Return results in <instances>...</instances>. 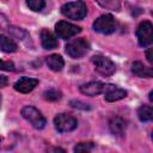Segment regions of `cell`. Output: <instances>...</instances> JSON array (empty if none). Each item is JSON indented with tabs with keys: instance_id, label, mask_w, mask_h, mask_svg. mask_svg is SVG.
Returning a JSON list of instances; mask_svg holds the SVG:
<instances>
[{
	"instance_id": "obj_7",
	"label": "cell",
	"mask_w": 153,
	"mask_h": 153,
	"mask_svg": "<svg viewBox=\"0 0 153 153\" xmlns=\"http://www.w3.org/2000/svg\"><path fill=\"white\" fill-rule=\"evenodd\" d=\"M54 124L57 131L67 133V131L74 130L78 126V122H76V118H74L68 114H59L54 118Z\"/></svg>"
},
{
	"instance_id": "obj_20",
	"label": "cell",
	"mask_w": 153,
	"mask_h": 153,
	"mask_svg": "<svg viewBox=\"0 0 153 153\" xmlns=\"http://www.w3.org/2000/svg\"><path fill=\"white\" fill-rule=\"evenodd\" d=\"M43 96H44V99L50 100V102H55V100H59L61 98V92L55 90V88H50V90L45 91L43 93Z\"/></svg>"
},
{
	"instance_id": "obj_14",
	"label": "cell",
	"mask_w": 153,
	"mask_h": 153,
	"mask_svg": "<svg viewBox=\"0 0 153 153\" xmlns=\"http://www.w3.org/2000/svg\"><path fill=\"white\" fill-rule=\"evenodd\" d=\"M131 72L140 78H151L153 76V71L149 67H146L142 62L140 61H135L131 65Z\"/></svg>"
},
{
	"instance_id": "obj_3",
	"label": "cell",
	"mask_w": 153,
	"mask_h": 153,
	"mask_svg": "<svg viewBox=\"0 0 153 153\" xmlns=\"http://www.w3.org/2000/svg\"><path fill=\"white\" fill-rule=\"evenodd\" d=\"M22 116H23L27 122H30V124H31L33 128H36V129H42V128H44V126H45V123H47V121H45L44 116L41 114V111H38L36 108L30 106V105L24 106V108L22 109Z\"/></svg>"
},
{
	"instance_id": "obj_27",
	"label": "cell",
	"mask_w": 153,
	"mask_h": 153,
	"mask_svg": "<svg viewBox=\"0 0 153 153\" xmlns=\"http://www.w3.org/2000/svg\"><path fill=\"white\" fill-rule=\"evenodd\" d=\"M0 104H1V94H0Z\"/></svg>"
},
{
	"instance_id": "obj_13",
	"label": "cell",
	"mask_w": 153,
	"mask_h": 153,
	"mask_svg": "<svg viewBox=\"0 0 153 153\" xmlns=\"http://www.w3.org/2000/svg\"><path fill=\"white\" fill-rule=\"evenodd\" d=\"M39 37H41V43L44 49L50 50V49H55L57 47V39L48 29H42Z\"/></svg>"
},
{
	"instance_id": "obj_24",
	"label": "cell",
	"mask_w": 153,
	"mask_h": 153,
	"mask_svg": "<svg viewBox=\"0 0 153 153\" xmlns=\"http://www.w3.org/2000/svg\"><path fill=\"white\" fill-rule=\"evenodd\" d=\"M0 69L1 71H14V63L12 61H2L0 60Z\"/></svg>"
},
{
	"instance_id": "obj_23",
	"label": "cell",
	"mask_w": 153,
	"mask_h": 153,
	"mask_svg": "<svg viewBox=\"0 0 153 153\" xmlns=\"http://www.w3.org/2000/svg\"><path fill=\"white\" fill-rule=\"evenodd\" d=\"M69 105H71L72 108H75V109H81V110H88V109H91V106H90L88 104L82 103V102H80V100H71Z\"/></svg>"
},
{
	"instance_id": "obj_2",
	"label": "cell",
	"mask_w": 153,
	"mask_h": 153,
	"mask_svg": "<svg viewBox=\"0 0 153 153\" xmlns=\"http://www.w3.org/2000/svg\"><path fill=\"white\" fill-rule=\"evenodd\" d=\"M65 49H66V53L71 57L80 59L90 50V43L85 38H75V39L68 42L66 44Z\"/></svg>"
},
{
	"instance_id": "obj_21",
	"label": "cell",
	"mask_w": 153,
	"mask_h": 153,
	"mask_svg": "<svg viewBox=\"0 0 153 153\" xmlns=\"http://www.w3.org/2000/svg\"><path fill=\"white\" fill-rule=\"evenodd\" d=\"M26 4L30 7V10L36 11V12L42 11L44 8V6H45L44 0H26Z\"/></svg>"
},
{
	"instance_id": "obj_10",
	"label": "cell",
	"mask_w": 153,
	"mask_h": 153,
	"mask_svg": "<svg viewBox=\"0 0 153 153\" xmlns=\"http://www.w3.org/2000/svg\"><path fill=\"white\" fill-rule=\"evenodd\" d=\"M38 84V80L35 78H27V76H23L19 80L16 81L14 84V90L20 92V93H29L31 92Z\"/></svg>"
},
{
	"instance_id": "obj_22",
	"label": "cell",
	"mask_w": 153,
	"mask_h": 153,
	"mask_svg": "<svg viewBox=\"0 0 153 153\" xmlns=\"http://www.w3.org/2000/svg\"><path fill=\"white\" fill-rule=\"evenodd\" d=\"M93 147L94 145L92 142H80L74 147V152H90Z\"/></svg>"
},
{
	"instance_id": "obj_12",
	"label": "cell",
	"mask_w": 153,
	"mask_h": 153,
	"mask_svg": "<svg viewBox=\"0 0 153 153\" xmlns=\"http://www.w3.org/2000/svg\"><path fill=\"white\" fill-rule=\"evenodd\" d=\"M109 128L116 136H123L127 129V121L120 116H115L109 121Z\"/></svg>"
},
{
	"instance_id": "obj_6",
	"label": "cell",
	"mask_w": 153,
	"mask_h": 153,
	"mask_svg": "<svg viewBox=\"0 0 153 153\" xmlns=\"http://www.w3.org/2000/svg\"><path fill=\"white\" fill-rule=\"evenodd\" d=\"M136 37L141 47H148L153 42V26L148 20L142 22L136 30Z\"/></svg>"
},
{
	"instance_id": "obj_16",
	"label": "cell",
	"mask_w": 153,
	"mask_h": 153,
	"mask_svg": "<svg viewBox=\"0 0 153 153\" xmlns=\"http://www.w3.org/2000/svg\"><path fill=\"white\" fill-rule=\"evenodd\" d=\"M0 49L5 53H14L17 51L18 45L12 38L5 35H0Z\"/></svg>"
},
{
	"instance_id": "obj_25",
	"label": "cell",
	"mask_w": 153,
	"mask_h": 153,
	"mask_svg": "<svg viewBox=\"0 0 153 153\" xmlns=\"http://www.w3.org/2000/svg\"><path fill=\"white\" fill-rule=\"evenodd\" d=\"M7 84H8V79L5 75H0V88L7 86Z\"/></svg>"
},
{
	"instance_id": "obj_4",
	"label": "cell",
	"mask_w": 153,
	"mask_h": 153,
	"mask_svg": "<svg viewBox=\"0 0 153 153\" xmlns=\"http://www.w3.org/2000/svg\"><path fill=\"white\" fill-rule=\"evenodd\" d=\"M93 30L103 35H110L115 32L116 30L115 18L111 14H103L98 17L93 23Z\"/></svg>"
},
{
	"instance_id": "obj_26",
	"label": "cell",
	"mask_w": 153,
	"mask_h": 153,
	"mask_svg": "<svg viewBox=\"0 0 153 153\" xmlns=\"http://www.w3.org/2000/svg\"><path fill=\"white\" fill-rule=\"evenodd\" d=\"M146 56H147V60H148V62H151V63H152V61H153V59H152V49H148V50H147V53H146Z\"/></svg>"
},
{
	"instance_id": "obj_11",
	"label": "cell",
	"mask_w": 153,
	"mask_h": 153,
	"mask_svg": "<svg viewBox=\"0 0 153 153\" xmlns=\"http://www.w3.org/2000/svg\"><path fill=\"white\" fill-rule=\"evenodd\" d=\"M104 86H105V84H103L100 81H91V82H87V84L81 85L79 90H80V92L82 94L93 97V96H97L99 93H103Z\"/></svg>"
},
{
	"instance_id": "obj_19",
	"label": "cell",
	"mask_w": 153,
	"mask_h": 153,
	"mask_svg": "<svg viewBox=\"0 0 153 153\" xmlns=\"http://www.w3.org/2000/svg\"><path fill=\"white\" fill-rule=\"evenodd\" d=\"M4 30H7L12 36H14V37H17V38H19V39H23L27 33L24 31V30H22V29H19V27H14V26H11V25H7Z\"/></svg>"
},
{
	"instance_id": "obj_5",
	"label": "cell",
	"mask_w": 153,
	"mask_h": 153,
	"mask_svg": "<svg viewBox=\"0 0 153 153\" xmlns=\"http://www.w3.org/2000/svg\"><path fill=\"white\" fill-rule=\"evenodd\" d=\"M92 62L94 65V68L96 71L104 75V76H109V75H112L116 71V66L115 63L106 56H103V55H94L92 57Z\"/></svg>"
},
{
	"instance_id": "obj_1",
	"label": "cell",
	"mask_w": 153,
	"mask_h": 153,
	"mask_svg": "<svg viewBox=\"0 0 153 153\" xmlns=\"http://www.w3.org/2000/svg\"><path fill=\"white\" fill-rule=\"evenodd\" d=\"M61 13L73 20H81L87 14V7L84 1L76 0L73 2H67L61 7Z\"/></svg>"
},
{
	"instance_id": "obj_8",
	"label": "cell",
	"mask_w": 153,
	"mask_h": 153,
	"mask_svg": "<svg viewBox=\"0 0 153 153\" xmlns=\"http://www.w3.org/2000/svg\"><path fill=\"white\" fill-rule=\"evenodd\" d=\"M81 31V27L80 26H76L72 23H68V22H59L56 25H55V32L59 38H62V39H68L75 35H78L79 32Z\"/></svg>"
},
{
	"instance_id": "obj_17",
	"label": "cell",
	"mask_w": 153,
	"mask_h": 153,
	"mask_svg": "<svg viewBox=\"0 0 153 153\" xmlns=\"http://www.w3.org/2000/svg\"><path fill=\"white\" fill-rule=\"evenodd\" d=\"M137 117H139V120L142 121V122L152 121V118H153V110H152V106H149V105H141V106L137 109Z\"/></svg>"
},
{
	"instance_id": "obj_9",
	"label": "cell",
	"mask_w": 153,
	"mask_h": 153,
	"mask_svg": "<svg viewBox=\"0 0 153 153\" xmlns=\"http://www.w3.org/2000/svg\"><path fill=\"white\" fill-rule=\"evenodd\" d=\"M103 93H104L105 100H108V102H116V100H120V99H122L127 96L126 90L120 88V87H117L115 85H111V84L104 86Z\"/></svg>"
},
{
	"instance_id": "obj_15",
	"label": "cell",
	"mask_w": 153,
	"mask_h": 153,
	"mask_svg": "<svg viewBox=\"0 0 153 153\" xmlns=\"http://www.w3.org/2000/svg\"><path fill=\"white\" fill-rule=\"evenodd\" d=\"M45 62H47V66L51 71H54V72H60L63 68V66H65V61H63L62 56L61 55H57V54L49 55L47 57Z\"/></svg>"
},
{
	"instance_id": "obj_18",
	"label": "cell",
	"mask_w": 153,
	"mask_h": 153,
	"mask_svg": "<svg viewBox=\"0 0 153 153\" xmlns=\"http://www.w3.org/2000/svg\"><path fill=\"white\" fill-rule=\"evenodd\" d=\"M94 1L98 2L103 8H106V10H111V11L118 12L120 8H121L120 0H94Z\"/></svg>"
}]
</instances>
